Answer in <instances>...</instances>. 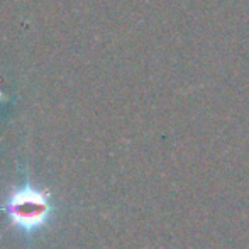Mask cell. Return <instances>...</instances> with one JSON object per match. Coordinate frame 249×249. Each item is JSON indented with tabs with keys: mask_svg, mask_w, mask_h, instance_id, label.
<instances>
[{
	"mask_svg": "<svg viewBox=\"0 0 249 249\" xmlns=\"http://www.w3.org/2000/svg\"><path fill=\"white\" fill-rule=\"evenodd\" d=\"M7 213L12 217V220L19 227L31 231L44 224L48 213H50V205L41 194L26 188L9 200Z\"/></svg>",
	"mask_w": 249,
	"mask_h": 249,
	"instance_id": "obj_1",
	"label": "cell"
}]
</instances>
